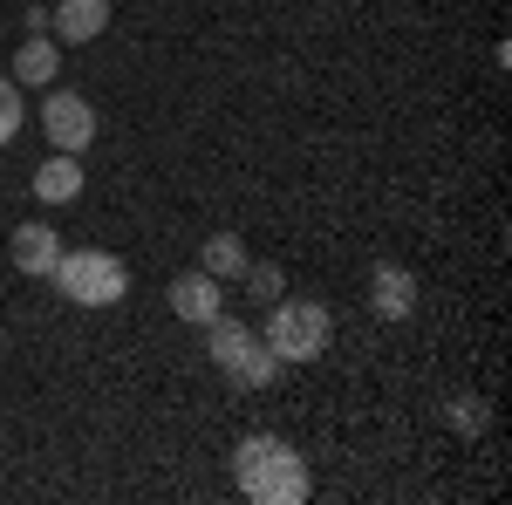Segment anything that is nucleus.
<instances>
[{"mask_svg": "<svg viewBox=\"0 0 512 505\" xmlns=\"http://www.w3.org/2000/svg\"><path fill=\"white\" fill-rule=\"evenodd\" d=\"M55 294L62 301H76V308H117L123 294H130V267H123L117 253H103V246H62V260H55Z\"/></svg>", "mask_w": 512, "mask_h": 505, "instance_id": "nucleus-2", "label": "nucleus"}, {"mask_svg": "<svg viewBox=\"0 0 512 505\" xmlns=\"http://www.w3.org/2000/svg\"><path fill=\"white\" fill-rule=\"evenodd\" d=\"M35 198H41V205H76V198H82V164L69 151H55L35 171Z\"/></svg>", "mask_w": 512, "mask_h": 505, "instance_id": "nucleus-11", "label": "nucleus"}, {"mask_svg": "<svg viewBox=\"0 0 512 505\" xmlns=\"http://www.w3.org/2000/svg\"><path fill=\"white\" fill-rule=\"evenodd\" d=\"M7 253H14V267L28 273V280H48L55 260H62V233L41 226V219H21V226L7 233Z\"/></svg>", "mask_w": 512, "mask_h": 505, "instance_id": "nucleus-6", "label": "nucleus"}, {"mask_svg": "<svg viewBox=\"0 0 512 505\" xmlns=\"http://www.w3.org/2000/svg\"><path fill=\"white\" fill-rule=\"evenodd\" d=\"M246 349H253V328H246V321H233L226 308L205 321V362H212L219 376H233V362H239Z\"/></svg>", "mask_w": 512, "mask_h": 505, "instance_id": "nucleus-10", "label": "nucleus"}, {"mask_svg": "<svg viewBox=\"0 0 512 505\" xmlns=\"http://www.w3.org/2000/svg\"><path fill=\"white\" fill-rule=\"evenodd\" d=\"M55 76H62V41L55 35H28L14 48V82L21 89H48Z\"/></svg>", "mask_w": 512, "mask_h": 505, "instance_id": "nucleus-9", "label": "nucleus"}, {"mask_svg": "<svg viewBox=\"0 0 512 505\" xmlns=\"http://www.w3.org/2000/svg\"><path fill=\"white\" fill-rule=\"evenodd\" d=\"M280 369H287V362H280V355L267 349L260 335H253V349H246V355L233 362V376H226V383H233V389H274V376H280Z\"/></svg>", "mask_w": 512, "mask_h": 505, "instance_id": "nucleus-13", "label": "nucleus"}, {"mask_svg": "<svg viewBox=\"0 0 512 505\" xmlns=\"http://www.w3.org/2000/svg\"><path fill=\"white\" fill-rule=\"evenodd\" d=\"M246 260H253V253H246V239H239V233H212V239H205V253H198V267L212 273V280H239Z\"/></svg>", "mask_w": 512, "mask_h": 505, "instance_id": "nucleus-12", "label": "nucleus"}, {"mask_svg": "<svg viewBox=\"0 0 512 505\" xmlns=\"http://www.w3.org/2000/svg\"><path fill=\"white\" fill-rule=\"evenodd\" d=\"M451 430H458V437H478V430H485V403H478V396H458V403H451Z\"/></svg>", "mask_w": 512, "mask_h": 505, "instance_id": "nucleus-16", "label": "nucleus"}, {"mask_svg": "<svg viewBox=\"0 0 512 505\" xmlns=\"http://www.w3.org/2000/svg\"><path fill=\"white\" fill-rule=\"evenodd\" d=\"M219 287H226V280H212L205 267H185L178 280H171V287H164V301H171V314H178V321H192V328H205L212 314L226 308V294H219Z\"/></svg>", "mask_w": 512, "mask_h": 505, "instance_id": "nucleus-5", "label": "nucleus"}, {"mask_svg": "<svg viewBox=\"0 0 512 505\" xmlns=\"http://www.w3.org/2000/svg\"><path fill=\"white\" fill-rule=\"evenodd\" d=\"M103 28H110V0H55L48 7V35L69 48H89Z\"/></svg>", "mask_w": 512, "mask_h": 505, "instance_id": "nucleus-7", "label": "nucleus"}, {"mask_svg": "<svg viewBox=\"0 0 512 505\" xmlns=\"http://www.w3.org/2000/svg\"><path fill=\"white\" fill-rule=\"evenodd\" d=\"M41 130H48L55 151L82 157L96 144V103H89L82 89H48V96H41Z\"/></svg>", "mask_w": 512, "mask_h": 505, "instance_id": "nucleus-4", "label": "nucleus"}, {"mask_svg": "<svg viewBox=\"0 0 512 505\" xmlns=\"http://www.w3.org/2000/svg\"><path fill=\"white\" fill-rule=\"evenodd\" d=\"M369 308L383 314V321H403V314H417V273L383 260V267L369 273Z\"/></svg>", "mask_w": 512, "mask_h": 505, "instance_id": "nucleus-8", "label": "nucleus"}, {"mask_svg": "<svg viewBox=\"0 0 512 505\" xmlns=\"http://www.w3.org/2000/svg\"><path fill=\"white\" fill-rule=\"evenodd\" d=\"M21 123H28L21 82H14V76H0V144H14V137H21Z\"/></svg>", "mask_w": 512, "mask_h": 505, "instance_id": "nucleus-15", "label": "nucleus"}, {"mask_svg": "<svg viewBox=\"0 0 512 505\" xmlns=\"http://www.w3.org/2000/svg\"><path fill=\"white\" fill-rule=\"evenodd\" d=\"M239 280H246V294H253V301H280V294H287V273H280L274 260H246Z\"/></svg>", "mask_w": 512, "mask_h": 505, "instance_id": "nucleus-14", "label": "nucleus"}, {"mask_svg": "<svg viewBox=\"0 0 512 505\" xmlns=\"http://www.w3.org/2000/svg\"><path fill=\"white\" fill-rule=\"evenodd\" d=\"M233 478H239V492L253 505H301L308 492H315V478H308V458L287 444V437H246L233 451Z\"/></svg>", "mask_w": 512, "mask_h": 505, "instance_id": "nucleus-1", "label": "nucleus"}, {"mask_svg": "<svg viewBox=\"0 0 512 505\" xmlns=\"http://www.w3.org/2000/svg\"><path fill=\"white\" fill-rule=\"evenodd\" d=\"M260 342L280 355V362H321L328 342H335V314L321 308V301H267V328H260Z\"/></svg>", "mask_w": 512, "mask_h": 505, "instance_id": "nucleus-3", "label": "nucleus"}]
</instances>
